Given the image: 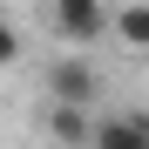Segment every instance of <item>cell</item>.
Returning <instances> with one entry per match:
<instances>
[{
	"label": "cell",
	"instance_id": "obj_1",
	"mask_svg": "<svg viewBox=\"0 0 149 149\" xmlns=\"http://www.w3.org/2000/svg\"><path fill=\"white\" fill-rule=\"evenodd\" d=\"M47 27L68 47H88L109 34V0H47Z\"/></svg>",
	"mask_w": 149,
	"mask_h": 149
},
{
	"label": "cell",
	"instance_id": "obj_2",
	"mask_svg": "<svg viewBox=\"0 0 149 149\" xmlns=\"http://www.w3.org/2000/svg\"><path fill=\"white\" fill-rule=\"evenodd\" d=\"M88 149H149V109H122V115H102L95 122Z\"/></svg>",
	"mask_w": 149,
	"mask_h": 149
},
{
	"label": "cell",
	"instance_id": "obj_3",
	"mask_svg": "<svg viewBox=\"0 0 149 149\" xmlns=\"http://www.w3.org/2000/svg\"><path fill=\"white\" fill-rule=\"evenodd\" d=\"M88 136H95L88 102H47V142L54 149H88Z\"/></svg>",
	"mask_w": 149,
	"mask_h": 149
},
{
	"label": "cell",
	"instance_id": "obj_4",
	"mask_svg": "<svg viewBox=\"0 0 149 149\" xmlns=\"http://www.w3.org/2000/svg\"><path fill=\"white\" fill-rule=\"evenodd\" d=\"M95 88H102V74L88 61H74V54H61L47 68V95H54V102H95Z\"/></svg>",
	"mask_w": 149,
	"mask_h": 149
},
{
	"label": "cell",
	"instance_id": "obj_5",
	"mask_svg": "<svg viewBox=\"0 0 149 149\" xmlns=\"http://www.w3.org/2000/svg\"><path fill=\"white\" fill-rule=\"evenodd\" d=\"M109 34L122 47H136V54H149V0H122V7H109Z\"/></svg>",
	"mask_w": 149,
	"mask_h": 149
},
{
	"label": "cell",
	"instance_id": "obj_6",
	"mask_svg": "<svg viewBox=\"0 0 149 149\" xmlns=\"http://www.w3.org/2000/svg\"><path fill=\"white\" fill-rule=\"evenodd\" d=\"M20 47H27V41H20V27L0 14V68H14V61H20Z\"/></svg>",
	"mask_w": 149,
	"mask_h": 149
}]
</instances>
